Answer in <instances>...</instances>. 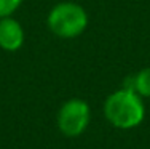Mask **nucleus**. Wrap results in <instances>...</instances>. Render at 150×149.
Instances as JSON below:
<instances>
[{
  "label": "nucleus",
  "mask_w": 150,
  "mask_h": 149,
  "mask_svg": "<svg viewBox=\"0 0 150 149\" xmlns=\"http://www.w3.org/2000/svg\"><path fill=\"white\" fill-rule=\"evenodd\" d=\"M104 114L113 127L129 130L144 120L145 108L142 98L134 90L123 87L109 95L104 103Z\"/></svg>",
  "instance_id": "obj_1"
},
{
  "label": "nucleus",
  "mask_w": 150,
  "mask_h": 149,
  "mask_svg": "<svg viewBox=\"0 0 150 149\" xmlns=\"http://www.w3.org/2000/svg\"><path fill=\"white\" fill-rule=\"evenodd\" d=\"M48 27L61 38H75L88 27V13L75 2L56 3L48 13Z\"/></svg>",
  "instance_id": "obj_2"
},
{
  "label": "nucleus",
  "mask_w": 150,
  "mask_h": 149,
  "mask_svg": "<svg viewBox=\"0 0 150 149\" xmlns=\"http://www.w3.org/2000/svg\"><path fill=\"white\" fill-rule=\"evenodd\" d=\"M90 117L91 111L88 103L80 98H72L61 106L58 112V128L66 136L75 138L86 130Z\"/></svg>",
  "instance_id": "obj_3"
},
{
  "label": "nucleus",
  "mask_w": 150,
  "mask_h": 149,
  "mask_svg": "<svg viewBox=\"0 0 150 149\" xmlns=\"http://www.w3.org/2000/svg\"><path fill=\"white\" fill-rule=\"evenodd\" d=\"M24 43V29L16 19L6 16L0 19V48L5 51H16Z\"/></svg>",
  "instance_id": "obj_4"
},
{
  "label": "nucleus",
  "mask_w": 150,
  "mask_h": 149,
  "mask_svg": "<svg viewBox=\"0 0 150 149\" xmlns=\"http://www.w3.org/2000/svg\"><path fill=\"white\" fill-rule=\"evenodd\" d=\"M123 87L134 90L141 98H150V67H144L137 74L125 79Z\"/></svg>",
  "instance_id": "obj_5"
},
{
  "label": "nucleus",
  "mask_w": 150,
  "mask_h": 149,
  "mask_svg": "<svg viewBox=\"0 0 150 149\" xmlns=\"http://www.w3.org/2000/svg\"><path fill=\"white\" fill-rule=\"evenodd\" d=\"M23 0H0V19L6 16H11L21 6Z\"/></svg>",
  "instance_id": "obj_6"
}]
</instances>
